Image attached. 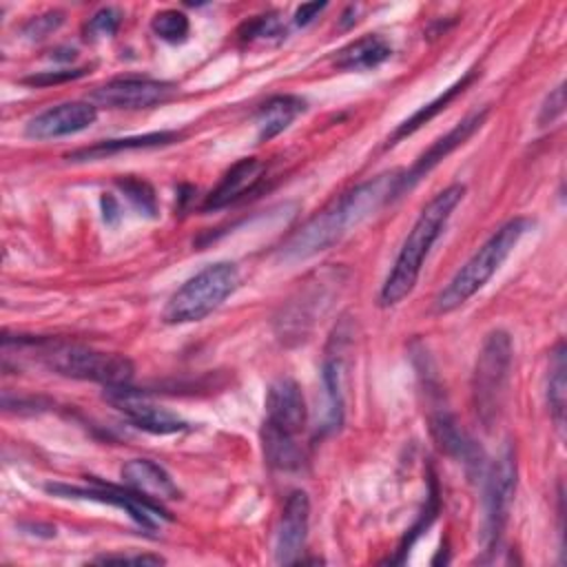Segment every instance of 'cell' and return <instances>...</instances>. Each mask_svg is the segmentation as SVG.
Returning <instances> with one entry per match:
<instances>
[{
    "instance_id": "26",
    "label": "cell",
    "mask_w": 567,
    "mask_h": 567,
    "mask_svg": "<svg viewBox=\"0 0 567 567\" xmlns=\"http://www.w3.org/2000/svg\"><path fill=\"white\" fill-rule=\"evenodd\" d=\"M286 33V27L281 24L277 13H264V16H255L250 20H246L237 35L241 42H255V40H281Z\"/></svg>"
},
{
    "instance_id": "9",
    "label": "cell",
    "mask_w": 567,
    "mask_h": 567,
    "mask_svg": "<svg viewBox=\"0 0 567 567\" xmlns=\"http://www.w3.org/2000/svg\"><path fill=\"white\" fill-rule=\"evenodd\" d=\"M175 93V84L153 78H115L91 93V102L109 109H151L164 104Z\"/></svg>"
},
{
    "instance_id": "1",
    "label": "cell",
    "mask_w": 567,
    "mask_h": 567,
    "mask_svg": "<svg viewBox=\"0 0 567 567\" xmlns=\"http://www.w3.org/2000/svg\"><path fill=\"white\" fill-rule=\"evenodd\" d=\"M401 175L403 173L399 171L381 173L332 199L323 210L312 215L281 244L279 259L288 264L303 261L341 241L352 228L372 217L383 204L399 197Z\"/></svg>"
},
{
    "instance_id": "19",
    "label": "cell",
    "mask_w": 567,
    "mask_h": 567,
    "mask_svg": "<svg viewBox=\"0 0 567 567\" xmlns=\"http://www.w3.org/2000/svg\"><path fill=\"white\" fill-rule=\"evenodd\" d=\"M182 140V133L177 131H157L146 135H133V137H117V140H104L86 148H78L66 155L69 162H91V159H104L109 155L122 153V151H137V148H157L168 146L173 142Z\"/></svg>"
},
{
    "instance_id": "16",
    "label": "cell",
    "mask_w": 567,
    "mask_h": 567,
    "mask_svg": "<svg viewBox=\"0 0 567 567\" xmlns=\"http://www.w3.org/2000/svg\"><path fill=\"white\" fill-rule=\"evenodd\" d=\"M120 476L124 487L148 501L164 503L179 498V489L171 474L151 458H131L128 463L122 465Z\"/></svg>"
},
{
    "instance_id": "31",
    "label": "cell",
    "mask_w": 567,
    "mask_h": 567,
    "mask_svg": "<svg viewBox=\"0 0 567 567\" xmlns=\"http://www.w3.org/2000/svg\"><path fill=\"white\" fill-rule=\"evenodd\" d=\"M97 563H120V565H162L164 558L157 554H111V556H102L97 558Z\"/></svg>"
},
{
    "instance_id": "14",
    "label": "cell",
    "mask_w": 567,
    "mask_h": 567,
    "mask_svg": "<svg viewBox=\"0 0 567 567\" xmlns=\"http://www.w3.org/2000/svg\"><path fill=\"white\" fill-rule=\"evenodd\" d=\"M489 109H481L467 117H463L452 131H447L443 137H439L414 164L410 171H405L401 175V184H399V195L408 188H412L421 177H425L439 162H443L452 151H456L461 144H465L485 122Z\"/></svg>"
},
{
    "instance_id": "30",
    "label": "cell",
    "mask_w": 567,
    "mask_h": 567,
    "mask_svg": "<svg viewBox=\"0 0 567 567\" xmlns=\"http://www.w3.org/2000/svg\"><path fill=\"white\" fill-rule=\"evenodd\" d=\"M565 111V86L558 84L543 102L540 113H538V124H551L556 117H560Z\"/></svg>"
},
{
    "instance_id": "25",
    "label": "cell",
    "mask_w": 567,
    "mask_h": 567,
    "mask_svg": "<svg viewBox=\"0 0 567 567\" xmlns=\"http://www.w3.org/2000/svg\"><path fill=\"white\" fill-rule=\"evenodd\" d=\"M117 188L128 197V202L142 210L144 215L148 217H155L157 213V197H155V190L148 182L140 179V177H133V175H126V177H117L115 179Z\"/></svg>"
},
{
    "instance_id": "12",
    "label": "cell",
    "mask_w": 567,
    "mask_h": 567,
    "mask_svg": "<svg viewBox=\"0 0 567 567\" xmlns=\"http://www.w3.org/2000/svg\"><path fill=\"white\" fill-rule=\"evenodd\" d=\"M310 523V498L303 489L290 492L284 503L277 534H275V560L281 565L299 563V554L303 551L308 538Z\"/></svg>"
},
{
    "instance_id": "6",
    "label": "cell",
    "mask_w": 567,
    "mask_h": 567,
    "mask_svg": "<svg viewBox=\"0 0 567 567\" xmlns=\"http://www.w3.org/2000/svg\"><path fill=\"white\" fill-rule=\"evenodd\" d=\"M512 370V339L505 330H492L476 357L472 374V405L483 423L492 427L503 410Z\"/></svg>"
},
{
    "instance_id": "11",
    "label": "cell",
    "mask_w": 567,
    "mask_h": 567,
    "mask_svg": "<svg viewBox=\"0 0 567 567\" xmlns=\"http://www.w3.org/2000/svg\"><path fill=\"white\" fill-rule=\"evenodd\" d=\"M306 416H308V410H306V401L299 383L288 377L277 379L266 394L264 427L297 439V434H301L306 425Z\"/></svg>"
},
{
    "instance_id": "8",
    "label": "cell",
    "mask_w": 567,
    "mask_h": 567,
    "mask_svg": "<svg viewBox=\"0 0 567 567\" xmlns=\"http://www.w3.org/2000/svg\"><path fill=\"white\" fill-rule=\"evenodd\" d=\"M47 492L64 498H86V501H97V503H109L117 509H124L140 527L144 529H155V525L164 518L168 520V512L162 507V503L148 501L128 487H115V485H104L95 483L91 487H78V485H62V483H51L47 485Z\"/></svg>"
},
{
    "instance_id": "24",
    "label": "cell",
    "mask_w": 567,
    "mask_h": 567,
    "mask_svg": "<svg viewBox=\"0 0 567 567\" xmlns=\"http://www.w3.org/2000/svg\"><path fill=\"white\" fill-rule=\"evenodd\" d=\"M151 29L153 33L164 40V42H171V44H179L188 38V31H190V22H188V16L184 11H177V9H164V11H157L151 20Z\"/></svg>"
},
{
    "instance_id": "29",
    "label": "cell",
    "mask_w": 567,
    "mask_h": 567,
    "mask_svg": "<svg viewBox=\"0 0 567 567\" xmlns=\"http://www.w3.org/2000/svg\"><path fill=\"white\" fill-rule=\"evenodd\" d=\"M89 73V66H80V69H60V71H42V73H33L29 78H24L22 82L29 86H51V84H62L69 80H78L82 75Z\"/></svg>"
},
{
    "instance_id": "20",
    "label": "cell",
    "mask_w": 567,
    "mask_h": 567,
    "mask_svg": "<svg viewBox=\"0 0 567 567\" xmlns=\"http://www.w3.org/2000/svg\"><path fill=\"white\" fill-rule=\"evenodd\" d=\"M337 341L339 343L334 352L328 350V357L321 370L323 399H326V419H323L326 432H334L343 423V357H341V339Z\"/></svg>"
},
{
    "instance_id": "10",
    "label": "cell",
    "mask_w": 567,
    "mask_h": 567,
    "mask_svg": "<svg viewBox=\"0 0 567 567\" xmlns=\"http://www.w3.org/2000/svg\"><path fill=\"white\" fill-rule=\"evenodd\" d=\"M104 399L113 403L135 427L151 434H175L186 427V421L173 414L166 408L155 405L142 392L128 385H111L104 392Z\"/></svg>"
},
{
    "instance_id": "15",
    "label": "cell",
    "mask_w": 567,
    "mask_h": 567,
    "mask_svg": "<svg viewBox=\"0 0 567 567\" xmlns=\"http://www.w3.org/2000/svg\"><path fill=\"white\" fill-rule=\"evenodd\" d=\"M264 162L257 157H241L237 159L219 179V184L206 195L202 208L204 210H219L252 193L264 177Z\"/></svg>"
},
{
    "instance_id": "21",
    "label": "cell",
    "mask_w": 567,
    "mask_h": 567,
    "mask_svg": "<svg viewBox=\"0 0 567 567\" xmlns=\"http://www.w3.org/2000/svg\"><path fill=\"white\" fill-rule=\"evenodd\" d=\"M476 75H478V71L476 69H472V71H467L458 82H454L452 86H447L441 95H436L432 102H427L425 106H421L416 113H412L405 122H401L399 126H396V131L388 137V146L390 144H396L401 137H405V135H412L414 131H419L423 124H427L432 117H436L441 111H445L447 109V104L458 95V93H463L474 80H476Z\"/></svg>"
},
{
    "instance_id": "2",
    "label": "cell",
    "mask_w": 567,
    "mask_h": 567,
    "mask_svg": "<svg viewBox=\"0 0 567 567\" xmlns=\"http://www.w3.org/2000/svg\"><path fill=\"white\" fill-rule=\"evenodd\" d=\"M463 195H465L463 184H450L423 206L416 221L408 230L399 248V255L379 290V303L383 308L401 303L414 290L430 248L441 237L447 219L452 217L454 208L461 204Z\"/></svg>"
},
{
    "instance_id": "17",
    "label": "cell",
    "mask_w": 567,
    "mask_h": 567,
    "mask_svg": "<svg viewBox=\"0 0 567 567\" xmlns=\"http://www.w3.org/2000/svg\"><path fill=\"white\" fill-rule=\"evenodd\" d=\"M392 55L390 42L379 33H365L341 47L332 64L341 71H368L383 64Z\"/></svg>"
},
{
    "instance_id": "7",
    "label": "cell",
    "mask_w": 567,
    "mask_h": 567,
    "mask_svg": "<svg viewBox=\"0 0 567 567\" xmlns=\"http://www.w3.org/2000/svg\"><path fill=\"white\" fill-rule=\"evenodd\" d=\"M516 454L509 443L503 445L501 454L487 470L485 498H483V545L492 551L503 536L509 518V507L516 492Z\"/></svg>"
},
{
    "instance_id": "18",
    "label": "cell",
    "mask_w": 567,
    "mask_h": 567,
    "mask_svg": "<svg viewBox=\"0 0 567 567\" xmlns=\"http://www.w3.org/2000/svg\"><path fill=\"white\" fill-rule=\"evenodd\" d=\"M306 111V102L299 95H272L266 100L257 115H255V126H257V142H268L277 137L281 131H286L301 113Z\"/></svg>"
},
{
    "instance_id": "4",
    "label": "cell",
    "mask_w": 567,
    "mask_h": 567,
    "mask_svg": "<svg viewBox=\"0 0 567 567\" xmlns=\"http://www.w3.org/2000/svg\"><path fill=\"white\" fill-rule=\"evenodd\" d=\"M38 359L53 372L80 381H95L106 388L126 385L133 379V361L117 352H102L82 343L60 339H31Z\"/></svg>"
},
{
    "instance_id": "22",
    "label": "cell",
    "mask_w": 567,
    "mask_h": 567,
    "mask_svg": "<svg viewBox=\"0 0 567 567\" xmlns=\"http://www.w3.org/2000/svg\"><path fill=\"white\" fill-rule=\"evenodd\" d=\"M432 434L436 439V443L441 445V450H445L450 456L463 458L467 465L476 463V447L474 443L463 434V430H458L456 421L447 414V412H436L432 419Z\"/></svg>"
},
{
    "instance_id": "23",
    "label": "cell",
    "mask_w": 567,
    "mask_h": 567,
    "mask_svg": "<svg viewBox=\"0 0 567 567\" xmlns=\"http://www.w3.org/2000/svg\"><path fill=\"white\" fill-rule=\"evenodd\" d=\"M547 403L556 421V427L563 430L565 425V343L563 341H558V346L551 352L549 377H547Z\"/></svg>"
},
{
    "instance_id": "28",
    "label": "cell",
    "mask_w": 567,
    "mask_h": 567,
    "mask_svg": "<svg viewBox=\"0 0 567 567\" xmlns=\"http://www.w3.org/2000/svg\"><path fill=\"white\" fill-rule=\"evenodd\" d=\"M64 22V13L53 9V11H44L40 16H33L29 18L24 24H22V35L27 40H42L47 38L49 33H53L60 24Z\"/></svg>"
},
{
    "instance_id": "3",
    "label": "cell",
    "mask_w": 567,
    "mask_h": 567,
    "mask_svg": "<svg viewBox=\"0 0 567 567\" xmlns=\"http://www.w3.org/2000/svg\"><path fill=\"white\" fill-rule=\"evenodd\" d=\"M534 226L529 217H514L505 221L450 279V284L436 295L434 312L445 315L463 306L470 297H474L501 268V264L516 248L520 237Z\"/></svg>"
},
{
    "instance_id": "5",
    "label": "cell",
    "mask_w": 567,
    "mask_h": 567,
    "mask_svg": "<svg viewBox=\"0 0 567 567\" xmlns=\"http://www.w3.org/2000/svg\"><path fill=\"white\" fill-rule=\"evenodd\" d=\"M239 286V270L230 261H217L179 286L164 306L166 323H193L217 310Z\"/></svg>"
},
{
    "instance_id": "32",
    "label": "cell",
    "mask_w": 567,
    "mask_h": 567,
    "mask_svg": "<svg viewBox=\"0 0 567 567\" xmlns=\"http://www.w3.org/2000/svg\"><path fill=\"white\" fill-rule=\"evenodd\" d=\"M326 7H328L326 2H306V4L297 7V11H295V24H297V27L310 24Z\"/></svg>"
},
{
    "instance_id": "27",
    "label": "cell",
    "mask_w": 567,
    "mask_h": 567,
    "mask_svg": "<svg viewBox=\"0 0 567 567\" xmlns=\"http://www.w3.org/2000/svg\"><path fill=\"white\" fill-rule=\"evenodd\" d=\"M120 22H122L120 9H115V7H102V9H97V11L89 18V22H86V27H84V33H86V38H91V40L109 38V35H113V33L120 29Z\"/></svg>"
},
{
    "instance_id": "13",
    "label": "cell",
    "mask_w": 567,
    "mask_h": 567,
    "mask_svg": "<svg viewBox=\"0 0 567 567\" xmlns=\"http://www.w3.org/2000/svg\"><path fill=\"white\" fill-rule=\"evenodd\" d=\"M97 117V106L93 102H62L29 120L24 133L31 140H53L80 133L89 128Z\"/></svg>"
}]
</instances>
